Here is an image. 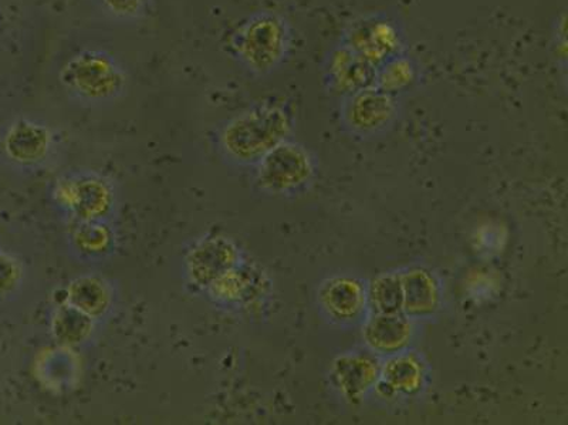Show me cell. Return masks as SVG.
Segmentation results:
<instances>
[{
	"instance_id": "cell-1",
	"label": "cell",
	"mask_w": 568,
	"mask_h": 425,
	"mask_svg": "<svg viewBox=\"0 0 568 425\" xmlns=\"http://www.w3.org/2000/svg\"><path fill=\"white\" fill-rule=\"evenodd\" d=\"M293 42L291 22L273 10H262L243 20L231 34L227 48L246 73L263 79L287 62Z\"/></svg>"
},
{
	"instance_id": "cell-2",
	"label": "cell",
	"mask_w": 568,
	"mask_h": 425,
	"mask_svg": "<svg viewBox=\"0 0 568 425\" xmlns=\"http://www.w3.org/2000/svg\"><path fill=\"white\" fill-rule=\"evenodd\" d=\"M292 111L277 101H263L237 115L223 129V150L241 163H258L268 151L288 140Z\"/></svg>"
},
{
	"instance_id": "cell-3",
	"label": "cell",
	"mask_w": 568,
	"mask_h": 425,
	"mask_svg": "<svg viewBox=\"0 0 568 425\" xmlns=\"http://www.w3.org/2000/svg\"><path fill=\"white\" fill-rule=\"evenodd\" d=\"M59 80L71 98L85 104H103L125 93L129 73L105 50L83 49L64 63Z\"/></svg>"
},
{
	"instance_id": "cell-4",
	"label": "cell",
	"mask_w": 568,
	"mask_h": 425,
	"mask_svg": "<svg viewBox=\"0 0 568 425\" xmlns=\"http://www.w3.org/2000/svg\"><path fill=\"white\" fill-rule=\"evenodd\" d=\"M339 43L347 45L374 68L407 52V33L397 17L387 12L365 13L343 29Z\"/></svg>"
},
{
	"instance_id": "cell-5",
	"label": "cell",
	"mask_w": 568,
	"mask_h": 425,
	"mask_svg": "<svg viewBox=\"0 0 568 425\" xmlns=\"http://www.w3.org/2000/svg\"><path fill=\"white\" fill-rule=\"evenodd\" d=\"M399 114V98L373 88L342 99L339 119L349 133L374 136L393 128Z\"/></svg>"
},
{
	"instance_id": "cell-6",
	"label": "cell",
	"mask_w": 568,
	"mask_h": 425,
	"mask_svg": "<svg viewBox=\"0 0 568 425\" xmlns=\"http://www.w3.org/2000/svg\"><path fill=\"white\" fill-rule=\"evenodd\" d=\"M314 160L306 146L283 141L258 161V182L265 189L287 192L301 189L313 179Z\"/></svg>"
},
{
	"instance_id": "cell-7",
	"label": "cell",
	"mask_w": 568,
	"mask_h": 425,
	"mask_svg": "<svg viewBox=\"0 0 568 425\" xmlns=\"http://www.w3.org/2000/svg\"><path fill=\"white\" fill-rule=\"evenodd\" d=\"M375 69L347 45L337 43L323 63V85L329 95L344 99L364 89L373 88Z\"/></svg>"
},
{
	"instance_id": "cell-8",
	"label": "cell",
	"mask_w": 568,
	"mask_h": 425,
	"mask_svg": "<svg viewBox=\"0 0 568 425\" xmlns=\"http://www.w3.org/2000/svg\"><path fill=\"white\" fill-rule=\"evenodd\" d=\"M382 363L373 353L347 352L334 358L329 377L349 404L362 403L377 386Z\"/></svg>"
},
{
	"instance_id": "cell-9",
	"label": "cell",
	"mask_w": 568,
	"mask_h": 425,
	"mask_svg": "<svg viewBox=\"0 0 568 425\" xmlns=\"http://www.w3.org/2000/svg\"><path fill=\"white\" fill-rule=\"evenodd\" d=\"M317 296L326 316L342 325L358 322L368 308L367 286L353 276L328 277L320 285Z\"/></svg>"
},
{
	"instance_id": "cell-10",
	"label": "cell",
	"mask_w": 568,
	"mask_h": 425,
	"mask_svg": "<svg viewBox=\"0 0 568 425\" xmlns=\"http://www.w3.org/2000/svg\"><path fill=\"white\" fill-rule=\"evenodd\" d=\"M426 383V366L414 352H400L382 363L375 392L385 399L417 396Z\"/></svg>"
},
{
	"instance_id": "cell-11",
	"label": "cell",
	"mask_w": 568,
	"mask_h": 425,
	"mask_svg": "<svg viewBox=\"0 0 568 425\" xmlns=\"http://www.w3.org/2000/svg\"><path fill=\"white\" fill-rule=\"evenodd\" d=\"M403 285V313L409 318H428L443 305V287L435 273L426 267H408L399 272Z\"/></svg>"
},
{
	"instance_id": "cell-12",
	"label": "cell",
	"mask_w": 568,
	"mask_h": 425,
	"mask_svg": "<svg viewBox=\"0 0 568 425\" xmlns=\"http://www.w3.org/2000/svg\"><path fill=\"white\" fill-rule=\"evenodd\" d=\"M413 318L398 315H373L365 322L363 338L369 351L379 356H393L408 351L414 341Z\"/></svg>"
},
{
	"instance_id": "cell-13",
	"label": "cell",
	"mask_w": 568,
	"mask_h": 425,
	"mask_svg": "<svg viewBox=\"0 0 568 425\" xmlns=\"http://www.w3.org/2000/svg\"><path fill=\"white\" fill-rule=\"evenodd\" d=\"M49 149V130L27 119L18 120L4 136V150L18 163H38L44 159Z\"/></svg>"
},
{
	"instance_id": "cell-14",
	"label": "cell",
	"mask_w": 568,
	"mask_h": 425,
	"mask_svg": "<svg viewBox=\"0 0 568 425\" xmlns=\"http://www.w3.org/2000/svg\"><path fill=\"white\" fill-rule=\"evenodd\" d=\"M420 69L417 60L407 52L394 55L375 69V88L399 98L417 88Z\"/></svg>"
},
{
	"instance_id": "cell-15",
	"label": "cell",
	"mask_w": 568,
	"mask_h": 425,
	"mask_svg": "<svg viewBox=\"0 0 568 425\" xmlns=\"http://www.w3.org/2000/svg\"><path fill=\"white\" fill-rule=\"evenodd\" d=\"M235 261V247L230 242L217 240L195 252L191 261L192 275L196 277L197 282H211L231 271Z\"/></svg>"
},
{
	"instance_id": "cell-16",
	"label": "cell",
	"mask_w": 568,
	"mask_h": 425,
	"mask_svg": "<svg viewBox=\"0 0 568 425\" xmlns=\"http://www.w3.org/2000/svg\"><path fill=\"white\" fill-rule=\"evenodd\" d=\"M368 308L373 315H398L403 313V285L399 272L383 273L367 286Z\"/></svg>"
},
{
	"instance_id": "cell-17",
	"label": "cell",
	"mask_w": 568,
	"mask_h": 425,
	"mask_svg": "<svg viewBox=\"0 0 568 425\" xmlns=\"http://www.w3.org/2000/svg\"><path fill=\"white\" fill-rule=\"evenodd\" d=\"M90 328V316L78 307H64L55 315L53 331L60 343H81L89 336Z\"/></svg>"
},
{
	"instance_id": "cell-18",
	"label": "cell",
	"mask_w": 568,
	"mask_h": 425,
	"mask_svg": "<svg viewBox=\"0 0 568 425\" xmlns=\"http://www.w3.org/2000/svg\"><path fill=\"white\" fill-rule=\"evenodd\" d=\"M70 301L79 311L88 313V315H99L105 311L109 303V293L99 281L84 277L73 283L70 290Z\"/></svg>"
},
{
	"instance_id": "cell-19",
	"label": "cell",
	"mask_w": 568,
	"mask_h": 425,
	"mask_svg": "<svg viewBox=\"0 0 568 425\" xmlns=\"http://www.w3.org/2000/svg\"><path fill=\"white\" fill-rule=\"evenodd\" d=\"M106 18L121 23H133L150 13L154 0H94Z\"/></svg>"
},
{
	"instance_id": "cell-20",
	"label": "cell",
	"mask_w": 568,
	"mask_h": 425,
	"mask_svg": "<svg viewBox=\"0 0 568 425\" xmlns=\"http://www.w3.org/2000/svg\"><path fill=\"white\" fill-rule=\"evenodd\" d=\"M73 201L84 216L99 215L106 204V192L99 184H83L73 191Z\"/></svg>"
},
{
	"instance_id": "cell-21",
	"label": "cell",
	"mask_w": 568,
	"mask_h": 425,
	"mask_svg": "<svg viewBox=\"0 0 568 425\" xmlns=\"http://www.w3.org/2000/svg\"><path fill=\"white\" fill-rule=\"evenodd\" d=\"M18 267L14 263L7 260V257H0V292L8 291L9 287L14 285L18 280Z\"/></svg>"
}]
</instances>
